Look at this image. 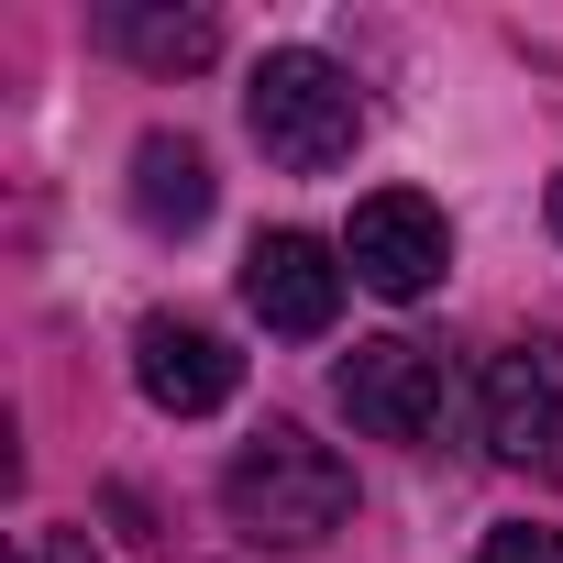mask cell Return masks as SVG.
Returning <instances> with one entry per match:
<instances>
[{
    "mask_svg": "<svg viewBox=\"0 0 563 563\" xmlns=\"http://www.w3.org/2000/svg\"><path fill=\"white\" fill-rule=\"evenodd\" d=\"M133 376H144V398H155L166 420H210V409H232L243 354H232L210 321H144V332H133Z\"/></svg>",
    "mask_w": 563,
    "mask_h": 563,
    "instance_id": "cell-7",
    "label": "cell"
},
{
    "mask_svg": "<svg viewBox=\"0 0 563 563\" xmlns=\"http://www.w3.org/2000/svg\"><path fill=\"white\" fill-rule=\"evenodd\" d=\"M552 243H563V177H552Z\"/></svg>",
    "mask_w": 563,
    "mask_h": 563,
    "instance_id": "cell-11",
    "label": "cell"
},
{
    "mask_svg": "<svg viewBox=\"0 0 563 563\" xmlns=\"http://www.w3.org/2000/svg\"><path fill=\"white\" fill-rule=\"evenodd\" d=\"M221 508H232V530H243V541L310 552V541H332V530L354 519V464H343L332 442H310V431L276 420V431H254V442L232 453Z\"/></svg>",
    "mask_w": 563,
    "mask_h": 563,
    "instance_id": "cell-1",
    "label": "cell"
},
{
    "mask_svg": "<svg viewBox=\"0 0 563 563\" xmlns=\"http://www.w3.org/2000/svg\"><path fill=\"white\" fill-rule=\"evenodd\" d=\"M475 563H563V530H530V519H508V530H486V552Z\"/></svg>",
    "mask_w": 563,
    "mask_h": 563,
    "instance_id": "cell-10",
    "label": "cell"
},
{
    "mask_svg": "<svg viewBox=\"0 0 563 563\" xmlns=\"http://www.w3.org/2000/svg\"><path fill=\"white\" fill-rule=\"evenodd\" d=\"M243 122H254V144L288 166V177H332V166L365 144V100H354V78H343L332 56H310V45H276V56L254 67Z\"/></svg>",
    "mask_w": 563,
    "mask_h": 563,
    "instance_id": "cell-2",
    "label": "cell"
},
{
    "mask_svg": "<svg viewBox=\"0 0 563 563\" xmlns=\"http://www.w3.org/2000/svg\"><path fill=\"white\" fill-rule=\"evenodd\" d=\"M133 221L144 232H199L210 221V155L188 133H144L133 144Z\"/></svg>",
    "mask_w": 563,
    "mask_h": 563,
    "instance_id": "cell-8",
    "label": "cell"
},
{
    "mask_svg": "<svg viewBox=\"0 0 563 563\" xmlns=\"http://www.w3.org/2000/svg\"><path fill=\"white\" fill-rule=\"evenodd\" d=\"M343 265L365 276L376 299H431V288H442V265H453V232H442V210H431V199L376 188V199H354Z\"/></svg>",
    "mask_w": 563,
    "mask_h": 563,
    "instance_id": "cell-3",
    "label": "cell"
},
{
    "mask_svg": "<svg viewBox=\"0 0 563 563\" xmlns=\"http://www.w3.org/2000/svg\"><path fill=\"white\" fill-rule=\"evenodd\" d=\"M100 45H122V56L155 67V78H199V67L221 56V23H210V12H144V0H111V12H100Z\"/></svg>",
    "mask_w": 563,
    "mask_h": 563,
    "instance_id": "cell-9",
    "label": "cell"
},
{
    "mask_svg": "<svg viewBox=\"0 0 563 563\" xmlns=\"http://www.w3.org/2000/svg\"><path fill=\"white\" fill-rule=\"evenodd\" d=\"M332 398H343V420L354 431H376V442H431L442 431V354H420V343H354L343 354V376H332Z\"/></svg>",
    "mask_w": 563,
    "mask_h": 563,
    "instance_id": "cell-4",
    "label": "cell"
},
{
    "mask_svg": "<svg viewBox=\"0 0 563 563\" xmlns=\"http://www.w3.org/2000/svg\"><path fill=\"white\" fill-rule=\"evenodd\" d=\"M243 310H254L265 332H288V343H321V332L343 321V265H332V243H321V232H254V254H243Z\"/></svg>",
    "mask_w": 563,
    "mask_h": 563,
    "instance_id": "cell-5",
    "label": "cell"
},
{
    "mask_svg": "<svg viewBox=\"0 0 563 563\" xmlns=\"http://www.w3.org/2000/svg\"><path fill=\"white\" fill-rule=\"evenodd\" d=\"M56 563H89V552H78V541H67V552H56Z\"/></svg>",
    "mask_w": 563,
    "mask_h": 563,
    "instance_id": "cell-12",
    "label": "cell"
},
{
    "mask_svg": "<svg viewBox=\"0 0 563 563\" xmlns=\"http://www.w3.org/2000/svg\"><path fill=\"white\" fill-rule=\"evenodd\" d=\"M486 442L508 464H563V343L530 332L486 365Z\"/></svg>",
    "mask_w": 563,
    "mask_h": 563,
    "instance_id": "cell-6",
    "label": "cell"
}]
</instances>
